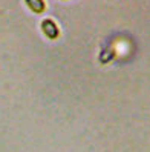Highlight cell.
Segmentation results:
<instances>
[{"label":"cell","mask_w":150,"mask_h":152,"mask_svg":"<svg viewBox=\"0 0 150 152\" xmlns=\"http://www.w3.org/2000/svg\"><path fill=\"white\" fill-rule=\"evenodd\" d=\"M26 5L31 8V11L37 12V14L45 11V2L43 0H26Z\"/></svg>","instance_id":"obj_2"},{"label":"cell","mask_w":150,"mask_h":152,"mask_svg":"<svg viewBox=\"0 0 150 152\" xmlns=\"http://www.w3.org/2000/svg\"><path fill=\"white\" fill-rule=\"evenodd\" d=\"M41 29H43V32H45L49 39H57V37H58V28H57V25L52 22L51 19L43 20Z\"/></svg>","instance_id":"obj_1"}]
</instances>
